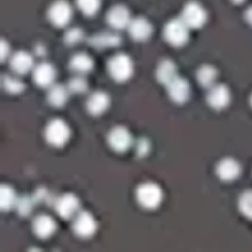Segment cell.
I'll use <instances>...</instances> for the list:
<instances>
[{"label": "cell", "mask_w": 252, "mask_h": 252, "mask_svg": "<svg viewBox=\"0 0 252 252\" xmlns=\"http://www.w3.org/2000/svg\"><path fill=\"white\" fill-rule=\"evenodd\" d=\"M130 37L137 42H145L149 40L152 34V25L144 17H137L131 20L127 27Z\"/></svg>", "instance_id": "15"}, {"label": "cell", "mask_w": 252, "mask_h": 252, "mask_svg": "<svg viewBox=\"0 0 252 252\" xmlns=\"http://www.w3.org/2000/svg\"><path fill=\"white\" fill-rule=\"evenodd\" d=\"M251 105H252V96H251Z\"/></svg>", "instance_id": "35"}, {"label": "cell", "mask_w": 252, "mask_h": 252, "mask_svg": "<svg viewBox=\"0 0 252 252\" xmlns=\"http://www.w3.org/2000/svg\"><path fill=\"white\" fill-rule=\"evenodd\" d=\"M18 209V212L21 216H28L32 213V208H33V199H32L31 197H27L25 196L23 198H21L20 200L17 201L16 206Z\"/></svg>", "instance_id": "30"}, {"label": "cell", "mask_w": 252, "mask_h": 252, "mask_svg": "<svg viewBox=\"0 0 252 252\" xmlns=\"http://www.w3.org/2000/svg\"><path fill=\"white\" fill-rule=\"evenodd\" d=\"M9 55H10L9 44L5 40H2L1 41V60H2V62H5V60L9 57Z\"/></svg>", "instance_id": "31"}, {"label": "cell", "mask_w": 252, "mask_h": 252, "mask_svg": "<svg viewBox=\"0 0 252 252\" xmlns=\"http://www.w3.org/2000/svg\"><path fill=\"white\" fill-rule=\"evenodd\" d=\"M78 9L86 16H93L100 10L101 0H76Z\"/></svg>", "instance_id": "25"}, {"label": "cell", "mask_w": 252, "mask_h": 252, "mask_svg": "<svg viewBox=\"0 0 252 252\" xmlns=\"http://www.w3.org/2000/svg\"><path fill=\"white\" fill-rule=\"evenodd\" d=\"M189 28L183 19L174 18L168 21L163 29V37L165 41L173 46H183L189 40Z\"/></svg>", "instance_id": "4"}, {"label": "cell", "mask_w": 252, "mask_h": 252, "mask_svg": "<svg viewBox=\"0 0 252 252\" xmlns=\"http://www.w3.org/2000/svg\"><path fill=\"white\" fill-rule=\"evenodd\" d=\"M166 86L168 95L173 102L184 104L189 99L191 94V87L185 79L177 77Z\"/></svg>", "instance_id": "11"}, {"label": "cell", "mask_w": 252, "mask_h": 252, "mask_svg": "<svg viewBox=\"0 0 252 252\" xmlns=\"http://www.w3.org/2000/svg\"><path fill=\"white\" fill-rule=\"evenodd\" d=\"M206 10L196 1L188 2L183 9L181 18L189 29H200L207 22Z\"/></svg>", "instance_id": "5"}, {"label": "cell", "mask_w": 252, "mask_h": 252, "mask_svg": "<svg viewBox=\"0 0 252 252\" xmlns=\"http://www.w3.org/2000/svg\"><path fill=\"white\" fill-rule=\"evenodd\" d=\"M207 102L215 110H223L230 102V92L224 84H215L209 88Z\"/></svg>", "instance_id": "10"}, {"label": "cell", "mask_w": 252, "mask_h": 252, "mask_svg": "<svg viewBox=\"0 0 252 252\" xmlns=\"http://www.w3.org/2000/svg\"><path fill=\"white\" fill-rule=\"evenodd\" d=\"M218 72L211 65H203L197 70L196 79L198 83L205 88H210L216 84Z\"/></svg>", "instance_id": "24"}, {"label": "cell", "mask_w": 252, "mask_h": 252, "mask_svg": "<svg viewBox=\"0 0 252 252\" xmlns=\"http://www.w3.org/2000/svg\"><path fill=\"white\" fill-rule=\"evenodd\" d=\"M216 171L220 180L224 182H232L239 177L241 166L237 160L226 158L218 162Z\"/></svg>", "instance_id": "17"}, {"label": "cell", "mask_w": 252, "mask_h": 252, "mask_svg": "<svg viewBox=\"0 0 252 252\" xmlns=\"http://www.w3.org/2000/svg\"><path fill=\"white\" fill-rule=\"evenodd\" d=\"M132 142V136L125 126H115L108 134L109 146L116 152H125L131 147Z\"/></svg>", "instance_id": "9"}, {"label": "cell", "mask_w": 252, "mask_h": 252, "mask_svg": "<svg viewBox=\"0 0 252 252\" xmlns=\"http://www.w3.org/2000/svg\"><path fill=\"white\" fill-rule=\"evenodd\" d=\"M84 33L82 30L79 28H72L65 32L64 35V42L69 46H74L79 44L83 39Z\"/></svg>", "instance_id": "29"}, {"label": "cell", "mask_w": 252, "mask_h": 252, "mask_svg": "<svg viewBox=\"0 0 252 252\" xmlns=\"http://www.w3.org/2000/svg\"><path fill=\"white\" fill-rule=\"evenodd\" d=\"M35 83L42 88H49L56 79V69L49 63H41L32 70Z\"/></svg>", "instance_id": "13"}, {"label": "cell", "mask_w": 252, "mask_h": 252, "mask_svg": "<svg viewBox=\"0 0 252 252\" xmlns=\"http://www.w3.org/2000/svg\"><path fill=\"white\" fill-rule=\"evenodd\" d=\"M111 99L107 93L102 91L94 92L86 100V109L90 115L97 116L104 114L110 107Z\"/></svg>", "instance_id": "16"}, {"label": "cell", "mask_w": 252, "mask_h": 252, "mask_svg": "<svg viewBox=\"0 0 252 252\" xmlns=\"http://www.w3.org/2000/svg\"><path fill=\"white\" fill-rule=\"evenodd\" d=\"M233 3H235V4H242V3H244L246 0H231Z\"/></svg>", "instance_id": "34"}, {"label": "cell", "mask_w": 252, "mask_h": 252, "mask_svg": "<svg viewBox=\"0 0 252 252\" xmlns=\"http://www.w3.org/2000/svg\"><path fill=\"white\" fill-rule=\"evenodd\" d=\"M10 66L17 75H26L35 67L34 59L27 51H17L10 59Z\"/></svg>", "instance_id": "14"}, {"label": "cell", "mask_w": 252, "mask_h": 252, "mask_svg": "<svg viewBox=\"0 0 252 252\" xmlns=\"http://www.w3.org/2000/svg\"><path fill=\"white\" fill-rule=\"evenodd\" d=\"M178 77V70L175 63L169 59L162 60L156 69V79L164 85L169 84Z\"/></svg>", "instance_id": "20"}, {"label": "cell", "mask_w": 252, "mask_h": 252, "mask_svg": "<svg viewBox=\"0 0 252 252\" xmlns=\"http://www.w3.org/2000/svg\"><path fill=\"white\" fill-rule=\"evenodd\" d=\"M68 87L62 84H53L47 93V101L52 107L61 108L67 103L70 95Z\"/></svg>", "instance_id": "19"}, {"label": "cell", "mask_w": 252, "mask_h": 252, "mask_svg": "<svg viewBox=\"0 0 252 252\" xmlns=\"http://www.w3.org/2000/svg\"><path fill=\"white\" fill-rule=\"evenodd\" d=\"M238 208L244 217L252 219V191H247L241 195Z\"/></svg>", "instance_id": "28"}, {"label": "cell", "mask_w": 252, "mask_h": 252, "mask_svg": "<svg viewBox=\"0 0 252 252\" xmlns=\"http://www.w3.org/2000/svg\"><path fill=\"white\" fill-rule=\"evenodd\" d=\"M121 43L119 35L114 32H103L94 35L89 40V44L97 49L117 46Z\"/></svg>", "instance_id": "22"}, {"label": "cell", "mask_w": 252, "mask_h": 252, "mask_svg": "<svg viewBox=\"0 0 252 252\" xmlns=\"http://www.w3.org/2000/svg\"><path fill=\"white\" fill-rule=\"evenodd\" d=\"M2 85L3 88L10 94H15L22 92L25 88L23 81L22 80L14 78L12 76H4L2 79Z\"/></svg>", "instance_id": "26"}, {"label": "cell", "mask_w": 252, "mask_h": 252, "mask_svg": "<svg viewBox=\"0 0 252 252\" xmlns=\"http://www.w3.org/2000/svg\"><path fill=\"white\" fill-rule=\"evenodd\" d=\"M70 69L78 75H85L94 68V61L86 53H78L74 55L69 63Z\"/></svg>", "instance_id": "21"}, {"label": "cell", "mask_w": 252, "mask_h": 252, "mask_svg": "<svg viewBox=\"0 0 252 252\" xmlns=\"http://www.w3.org/2000/svg\"><path fill=\"white\" fill-rule=\"evenodd\" d=\"M73 230L80 238H90L97 230V222L91 213L80 211L73 218Z\"/></svg>", "instance_id": "7"}, {"label": "cell", "mask_w": 252, "mask_h": 252, "mask_svg": "<svg viewBox=\"0 0 252 252\" xmlns=\"http://www.w3.org/2000/svg\"><path fill=\"white\" fill-rule=\"evenodd\" d=\"M245 17H246L247 22L252 27V6L247 10V12L245 13Z\"/></svg>", "instance_id": "33"}, {"label": "cell", "mask_w": 252, "mask_h": 252, "mask_svg": "<svg viewBox=\"0 0 252 252\" xmlns=\"http://www.w3.org/2000/svg\"><path fill=\"white\" fill-rule=\"evenodd\" d=\"M18 198L12 186L3 184L0 187V208L2 211H10L16 206Z\"/></svg>", "instance_id": "23"}, {"label": "cell", "mask_w": 252, "mask_h": 252, "mask_svg": "<svg viewBox=\"0 0 252 252\" xmlns=\"http://www.w3.org/2000/svg\"><path fill=\"white\" fill-rule=\"evenodd\" d=\"M136 199L143 208L147 210H154L161 204L163 192L159 184L150 182L144 183L138 186Z\"/></svg>", "instance_id": "2"}, {"label": "cell", "mask_w": 252, "mask_h": 252, "mask_svg": "<svg viewBox=\"0 0 252 252\" xmlns=\"http://www.w3.org/2000/svg\"><path fill=\"white\" fill-rule=\"evenodd\" d=\"M149 150V144L146 140L142 139L139 141L137 145V151L140 155H145Z\"/></svg>", "instance_id": "32"}, {"label": "cell", "mask_w": 252, "mask_h": 252, "mask_svg": "<svg viewBox=\"0 0 252 252\" xmlns=\"http://www.w3.org/2000/svg\"><path fill=\"white\" fill-rule=\"evenodd\" d=\"M54 208L59 217L63 219H71L80 212V199L74 194H64L58 198Z\"/></svg>", "instance_id": "8"}, {"label": "cell", "mask_w": 252, "mask_h": 252, "mask_svg": "<svg viewBox=\"0 0 252 252\" xmlns=\"http://www.w3.org/2000/svg\"><path fill=\"white\" fill-rule=\"evenodd\" d=\"M71 130L68 124L60 118H55L48 122L45 128L46 142L52 147L62 148L70 139Z\"/></svg>", "instance_id": "3"}, {"label": "cell", "mask_w": 252, "mask_h": 252, "mask_svg": "<svg viewBox=\"0 0 252 252\" xmlns=\"http://www.w3.org/2000/svg\"><path fill=\"white\" fill-rule=\"evenodd\" d=\"M47 17L55 27L64 28L73 17V9L66 0H57L49 7Z\"/></svg>", "instance_id": "6"}, {"label": "cell", "mask_w": 252, "mask_h": 252, "mask_svg": "<svg viewBox=\"0 0 252 252\" xmlns=\"http://www.w3.org/2000/svg\"><path fill=\"white\" fill-rule=\"evenodd\" d=\"M67 87L71 94H82L88 91V82L82 75H78L69 80Z\"/></svg>", "instance_id": "27"}, {"label": "cell", "mask_w": 252, "mask_h": 252, "mask_svg": "<svg viewBox=\"0 0 252 252\" xmlns=\"http://www.w3.org/2000/svg\"><path fill=\"white\" fill-rule=\"evenodd\" d=\"M32 229L36 236L41 239H47L52 234H54L57 229V225L55 220L50 216L43 214L35 218Z\"/></svg>", "instance_id": "18"}, {"label": "cell", "mask_w": 252, "mask_h": 252, "mask_svg": "<svg viewBox=\"0 0 252 252\" xmlns=\"http://www.w3.org/2000/svg\"><path fill=\"white\" fill-rule=\"evenodd\" d=\"M108 72L113 80L117 82H125L134 73V64L131 58L125 53H118L108 62Z\"/></svg>", "instance_id": "1"}, {"label": "cell", "mask_w": 252, "mask_h": 252, "mask_svg": "<svg viewBox=\"0 0 252 252\" xmlns=\"http://www.w3.org/2000/svg\"><path fill=\"white\" fill-rule=\"evenodd\" d=\"M107 23L114 30H123L131 22V16L128 9L123 5H116L111 8L106 16Z\"/></svg>", "instance_id": "12"}]
</instances>
